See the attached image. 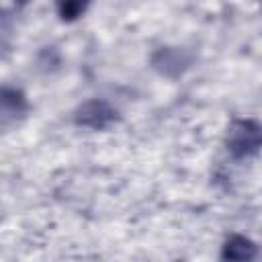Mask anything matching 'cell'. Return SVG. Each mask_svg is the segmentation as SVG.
<instances>
[{"label":"cell","instance_id":"obj_1","mask_svg":"<svg viewBox=\"0 0 262 262\" xmlns=\"http://www.w3.org/2000/svg\"><path fill=\"white\" fill-rule=\"evenodd\" d=\"M262 131L254 119H235L227 129V151L233 160H248L260 151Z\"/></svg>","mask_w":262,"mask_h":262},{"label":"cell","instance_id":"obj_5","mask_svg":"<svg viewBox=\"0 0 262 262\" xmlns=\"http://www.w3.org/2000/svg\"><path fill=\"white\" fill-rule=\"evenodd\" d=\"M258 258V246L246 237V235H229L223 246H221V260H231V262H250Z\"/></svg>","mask_w":262,"mask_h":262},{"label":"cell","instance_id":"obj_6","mask_svg":"<svg viewBox=\"0 0 262 262\" xmlns=\"http://www.w3.org/2000/svg\"><path fill=\"white\" fill-rule=\"evenodd\" d=\"M53 2H55V12L61 23L78 20L92 4V0H53Z\"/></svg>","mask_w":262,"mask_h":262},{"label":"cell","instance_id":"obj_2","mask_svg":"<svg viewBox=\"0 0 262 262\" xmlns=\"http://www.w3.org/2000/svg\"><path fill=\"white\" fill-rule=\"evenodd\" d=\"M74 121H76L78 127H86V129H92V131H104V129H108L111 125H115L119 121V113L106 100L90 98V100L82 102L76 108Z\"/></svg>","mask_w":262,"mask_h":262},{"label":"cell","instance_id":"obj_3","mask_svg":"<svg viewBox=\"0 0 262 262\" xmlns=\"http://www.w3.org/2000/svg\"><path fill=\"white\" fill-rule=\"evenodd\" d=\"M29 113V100L23 90L14 86L0 88V127L18 125Z\"/></svg>","mask_w":262,"mask_h":262},{"label":"cell","instance_id":"obj_4","mask_svg":"<svg viewBox=\"0 0 262 262\" xmlns=\"http://www.w3.org/2000/svg\"><path fill=\"white\" fill-rule=\"evenodd\" d=\"M192 63V55L182 47H162L154 53L151 66L158 74L166 78H178Z\"/></svg>","mask_w":262,"mask_h":262},{"label":"cell","instance_id":"obj_7","mask_svg":"<svg viewBox=\"0 0 262 262\" xmlns=\"http://www.w3.org/2000/svg\"><path fill=\"white\" fill-rule=\"evenodd\" d=\"M25 2H27V0H18V4H25Z\"/></svg>","mask_w":262,"mask_h":262}]
</instances>
